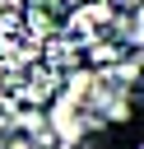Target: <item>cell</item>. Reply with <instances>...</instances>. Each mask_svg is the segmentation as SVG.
Segmentation results:
<instances>
[{"label":"cell","instance_id":"6da1fadb","mask_svg":"<svg viewBox=\"0 0 144 149\" xmlns=\"http://www.w3.org/2000/svg\"><path fill=\"white\" fill-rule=\"evenodd\" d=\"M65 14H70V5L65 0H23V28L42 42V37H51V33H60L65 28Z\"/></svg>","mask_w":144,"mask_h":149}]
</instances>
